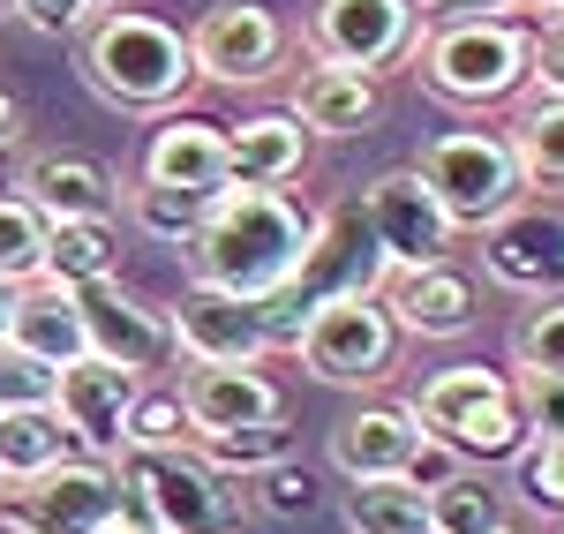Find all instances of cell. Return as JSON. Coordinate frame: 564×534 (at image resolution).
I'll use <instances>...</instances> for the list:
<instances>
[{"mask_svg": "<svg viewBox=\"0 0 564 534\" xmlns=\"http://www.w3.org/2000/svg\"><path fill=\"white\" fill-rule=\"evenodd\" d=\"M45 264V211L23 196V188H8L0 196V279H39Z\"/></svg>", "mask_w": 564, "mask_h": 534, "instance_id": "31", "label": "cell"}, {"mask_svg": "<svg viewBox=\"0 0 564 534\" xmlns=\"http://www.w3.org/2000/svg\"><path fill=\"white\" fill-rule=\"evenodd\" d=\"M121 445H188V406L181 392H143L135 384V406H129V429H121Z\"/></svg>", "mask_w": 564, "mask_h": 534, "instance_id": "34", "label": "cell"}, {"mask_svg": "<svg viewBox=\"0 0 564 534\" xmlns=\"http://www.w3.org/2000/svg\"><path fill=\"white\" fill-rule=\"evenodd\" d=\"M8 143H23V106H15V90H0V151Z\"/></svg>", "mask_w": 564, "mask_h": 534, "instance_id": "43", "label": "cell"}, {"mask_svg": "<svg viewBox=\"0 0 564 534\" xmlns=\"http://www.w3.org/2000/svg\"><path fill=\"white\" fill-rule=\"evenodd\" d=\"M106 534H159V527H151V520H143V512H135V504H129V512H121V520H113V527H106Z\"/></svg>", "mask_w": 564, "mask_h": 534, "instance_id": "44", "label": "cell"}, {"mask_svg": "<svg viewBox=\"0 0 564 534\" xmlns=\"http://www.w3.org/2000/svg\"><path fill=\"white\" fill-rule=\"evenodd\" d=\"M414 76L444 98V106H505L527 90V31L520 15H459V23H430L414 39Z\"/></svg>", "mask_w": 564, "mask_h": 534, "instance_id": "4", "label": "cell"}, {"mask_svg": "<svg viewBox=\"0 0 564 534\" xmlns=\"http://www.w3.org/2000/svg\"><path fill=\"white\" fill-rule=\"evenodd\" d=\"M512 355H520V369H564V294H542V302L520 316Z\"/></svg>", "mask_w": 564, "mask_h": 534, "instance_id": "35", "label": "cell"}, {"mask_svg": "<svg viewBox=\"0 0 564 534\" xmlns=\"http://www.w3.org/2000/svg\"><path fill=\"white\" fill-rule=\"evenodd\" d=\"M188 53H196V84H226V90L263 84L286 61V23L263 0H218L188 31Z\"/></svg>", "mask_w": 564, "mask_h": 534, "instance_id": "10", "label": "cell"}, {"mask_svg": "<svg viewBox=\"0 0 564 534\" xmlns=\"http://www.w3.org/2000/svg\"><path fill=\"white\" fill-rule=\"evenodd\" d=\"M106 8H129V0H90V15H106Z\"/></svg>", "mask_w": 564, "mask_h": 534, "instance_id": "47", "label": "cell"}, {"mask_svg": "<svg viewBox=\"0 0 564 534\" xmlns=\"http://www.w3.org/2000/svg\"><path fill=\"white\" fill-rule=\"evenodd\" d=\"M505 143H512V159H520L527 188H564V98H527L520 121L505 129Z\"/></svg>", "mask_w": 564, "mask_h": 534, "instance_id": "27", "label": "cell"}, {"mask_svg": "<svg viewBox=\"0 0 564 534\" xmlns=\"http://www.w3.org/2000/svg\"><path fill=\"white\" fill-rule=\"evenodd\" d=\"M8 324H15V279H0V339H8Z\"/></svg>", "mask_w": 564, "mask_h": 534, "instance_id": "45", "label": "cell"}, {"mask_svg": "<svg viewBox=\"0 0 564 534\" xmlns=\"http://www.w3.org/2000/svg\"><path fill=\"white\" fill-rule=\"evenodd\" d=\"M520 497L534 512H564V437H527L520 445Z\"/></svg>", "mask_w": 564, "mask_h": 534, "instance_id": "38", "label": "cell"}, {"mask_svg": "<svg viewBox=\"0 0 564 534\" xmlns=\"http://www.w3.org/2000/svg\"><path fill=\"white\" fill-rule=\"evenodd\" d=\"M361 219H369V233H377V249H384L391 271L436 264V257H452V241H459L452 211L436 204V188L414 174V166H391V174L369 181V188H361Z\"/></svg>", "mask_w": 564, "mask_h": 534, "instance_id": "9", "label": "cell"}, {"mask_svg": "<svg viewBox=\"0 0 564 534\" xmlns=\"http://www.w3.org/2000/svg\"><path fill=\"white\" fill-rule=\"evenodd\" d=\"M53 384H61L53 361H39L15 339H0V406H53Z\"/></svg>", "mask_w": 564, "mask_h": 534, "instance_id": "37", "label": "cell"}, {"mask_svg": "<svg viewBox=\"0 0 564 534\" xmlns=\"http://www.w3.org/2000/svg\"><path fill=\"white\" fill-rule=\"evenodd\" d=\"M489 527H505L489 482H475V475H444V482L430 490V534H489Z\"/></svg>", "mask_w": 564, "mask_h": 534, "instance_id": "30", "label": "cell"}, {"mask_svg": "<svg viewBox=\"0 0 564 534\" xmlns=\"http://www.w3.org/2000/svg\"><path fill=\"white\" fill-rule=\"evenodd\" d=\"M384 309H391V324H399V339H459V331H475L481 294L452 257H436V264L391 271Z\"/></svg>", "mask_w": 564, "mask_h": 534, "instance_id": "15", "label": "cell"}, {"mask_svg": "<svg viewBox=\"0 0 564 534\" xmlns=\"http://www.w3.org/2000/svg\"><path fill=\"white\" fill-rule=\"evenodd\" d=\"M0 490H8V482H0Z\"/></svg>", "mask_w": 564, "mask_h": 534, "instance_id": "50", "label": "cell"}, {"mask_svg": "<svg viewBox=\"0 0 564 534\" xmlns=\"http://www.w3.org/2000/svg\"><path fill=\"white\" fill-rule=\"evenodd\" d=\"M308 166V129L294 113H249L226 129V174L234 188H286Z\"/></svg>", "mask_w": 564, "mask_h": 534, "instance_id": "20", "label": "cell"}, {"mask_svg": "<svg viewBox=\"0 0 564 534\" xmlns=\"http://www.w3.org/2000/svg\"><path fill=\"white\" fill-rule=\"evenodd\" d=\"M481 271L512 294H557L564 286V219L542 204H512L481 226Z\"/></svg>", "mask_w": 564, "mask_h": 534, "instance_id": "13", "label": "cell"}, {"mask_svg": "<svg viewBox=\"0 0 564 534\" xmlns=\"http://www.w3.org/2000/svg\"><path fill=\"white\" fill-rule=\"evenodd\" d=\"M84 84L121 113H174L196 90V53L174 23H159L143 8H106V15H90Z\"/></svg>", "mask_w": 564, "mask_h": 534, "instance_id": "2", "label": "cell"}, {"mask_svg": "<svg viewBox=\"0 0 564 534\" xmlns=\"http://www.w3.org/2000/svg\"><path fill=\"white\" fill-rule=\"evenodd\" d=\"M527 84L542 98H564V15H550L542 31H527Z\"/></svg>", "mask_w": 564, "mask_h": 534, "instance_id": "39", "label": "cell"}, {"mask_svg": "<svg viewBox=\"0 0 564 534\" xmlns=\"http://www.w3.org/2000/svg\"><path fill=\"white\" fill-rule=\"evenodd\" d=\"M174 355L188 361H263L271 339H263V302L249 294H226V286H188L174 309Z\"/></svg>", "mask_w": 564, "mask_h": 534, "instance_id": "14", "label": "cell"}, {"mask_svg": "<svg viewBox=\"0 0 564 534\" xmlns=\"http://www.w3.org/2000/svg\"><path fill=\"white\" fill-rule=\"evenodd\" d=\"M294 355L316 384H377L391 377V355H399V324H391L384 294H332V302H316L302 324V339H294Z\"/></svg>", "mask_w": 564, "mask_h": 534, "instance_id": "7", "label": "cell"}, {"mask_svg": "<svg viewBox=\"0 0 564 534\" xmlns=\"http://www.w3.org/2000/svg\"><path fill=\"white\" fill-rule=\"evenodd\" d=\"M0 23H8V0H0Z\"/></svg>", "mask_w": 564, "mask_h": 534, "instance_id": "49", "label": "cell"}, {"mask_svg": "<svg viewBox=\"0 0 564 534\" xmlns=\"http://www.w3.org/2000/svg\"><path fill=\"white\" fill-rule=\"evenodd\" d=\"M76 302H84L90 355L121 361V369H135V377L174 361V316L159 309V302H135L121 279H90V286H76Z\"/></svg>", "mask_w": 564, "mask_h": 534, "instance_id": "11", "label": "cell"}, {"mask_svg": "<svg viewBox=\"0 0 564 534\" xmlns=\"http://www.w3.org/2000/svg\"><path fill=\"white\" fill-rule=\"evenodd\" d=\"M286 113H294L308 135H361L377 113H384V98H377V76L316 61L302 84H294V106H286Z\"/></svg>", "mask_w": 564, "mask_h": 534, "instance_id": "21", "label": "cell"}, {"mask_svg": "<svg viewBox=\"0 0 564 534\" xmlns=\"http://www.w3.org/2000/svg\"><path fill=\"white\" fill-rule=\"evenodd\" d=\"M121 512H129V490L113 459H90V451H68L0 490V534H106Z\"/></svg>", "mask_w": 564, "mask_h": 534, "instance_id": "5", "label": "cell"}, {"mask_svg": "<svg viewBox=\"0 0 564 534\" xmlns=\"http://www.w3.org/2000/svg\"><path fill=\"white\" fill-rule=\"evenodd\" d=\"M39 279H61V286L121 279V233H113V219H45Z\"/></svg>", "mask_w": 564, "mask_h": 534, "instance_id": "23", "label": "cell"}, {"mask_svg": "<svg viewBox=\"0 0 564 534\" xmlns=\"http://www.w3.org/2000/svg\"><path fill=\"white\" fill-rule=\"evenodd\" d=\"M113 475L121 490H135V512L159 534H241L249 520L234 475L212 467L196 445H121Z\"/></svg>", "mask_w": 564, "mask_h": 534, "instance_id": "3", "label": "cell"}, {"mask_svg": "<svg viewBox=\"0 0 564 534\" xmlns=\"http://www.w3.org/2000/svg\"><path fill=\"white\" fill-rule=\"evenodd\" d=\"M188 445L204 451L212 467H226V475H257V467L294 451V429H286V414H271V422H241V429H204Z\"/></svg>", "mask_w": 564, "mask_h": 534, "instance_id": "29", "label": "cell"}, {"mask_svg": "<svg viewBox=\"0 0 564 534\" xmlns=\"http://www.w3.org/2000/svg\"><path fill=\"white\" fill-rule=\"evenodd\" d=\"M512 400V377L505 369H481V361H452V369H436L430 384L414 392V414H422V429L436 437H452L459 422H475L481 406Z\"/></svg>", "mask_w": 564, "mask_h": 534, "instance_id": "24", "label": "cell"}, {"mask_svg": "<svg viewBox=\"0 0 564 534\" xmlns=\"http://www.w3.org/2000/svg\"><path fill=\"white\" fill-rule=\"evenodd\" d=\"M135 369L106 355H76L61 361V384H53V406H61V422L76 429V445L90 459H121V429H129V406H135Z\"/></svg>", "mask_w": 564, "mask_h": 534, "instance_id": "12", "label": "cell"}, {"mask_svg": "<svg viewBox=\"0 0 564 534\" xmlns=\"http://www.w3.org/2000/svg\"><path fill=\"white\" fill-rule=\"evenodd\" d=\"M15 23H31L39 39H76L90 31V0H8Z\"/></svg>", "mask_w": 564, "mask_h": 534, "instance_id": "40", "label": "cell"}, {"mask_svg": "<svg viewBox=\"0 0 564 534\" xmlns=\"http://www.w3.org/2000/svg\"><path fill=\"white\" fill-rule=\"evenodd\" d=\"M181 406H188V437L204 429H241V422H271L286 414L279 384L263 377L257 361H196L188 384H181Z\"/></svg>", "mask_w": 564, "mask_h": 534, "instance_id": "16", "label": "cell"}, {"mask_svg": "<svg viewBox=\"0 0 564 534\" xmlns=\"http://www.w3.org/2000/svg\"><path fill=\"white\" fill-rule=\"evenodd\" d=\"M422 23H459V15H520V0H414Z\"/></svg>", "mask_w": 564, "mask_h": 534, "instance_id": "42", "label": "cell"}, {"mask_svg": "<svg viewBox=\"0 0 564 534\" xmlns=\"http://www.w3.org/2000/svg\"><path fill=\"white\" fill-rule=\"evenodd\" d=\"M76 445V429L61 422V406H0V482H23V475H39L53 459H68Z\"/></svg>", "mask_w": 564, "mask_h": 534, "instance_id": "25", "label": "cell"}, {"mask_svg": "<svg viewBox=\"0 0 564 534\" xmlns=\"http://www.w3.org/2000/svg\"><path fill=\"white\" fill-rule=\"evenodd\" d=\"M347 527L354 534H430V490L406 482V475H369L347 482Z\"/></svg>", "mask_w": 564, "mask_h": 534, "instance_id": "26", "label": "cell"}, {"mask_svg": "<svg viewBox=\"0 0 564 534\" xmlns=\"http://www.w3.org/2000/svg\"><path fill=\"white\" fill-rule=\"evenodd\" d=\"M257 512L263 520H308V512H316V475H308L294 451L271 459V467H257Z\"/></svg>", "mask_w": 564, "mask_h": 534, "instance_id": "33", "label": "cell"}, {"mask_svg": "<svg viewBox=\"0 0 564 534\" xmlns=\"http://www.w3.org/2000/svg\"><path fill=\"white\" fill-rule=\"evenodd\" d=\"M489 534H520V527H489Z\"/></svg>", "mask_w": 564, "mask_h": 534, "instance_id": "48", "label": "cell"}, {"mask_svg": "<svg viewBox=\"0 0 564 534\" xmlns=\"http://www.w3.org/2000/svg\"><path fill=\"white\" fill-rule=\"evenodd\" d=\"M422 414L414 406H354L347 422L332 429V467L347 482H369V475H406V459L422 451Z\"/></svg>", "mask_w": 564, "mask_h": 534, "instance_id": "18", "label": "cell"}, {"mask_svg": "<svg viewBox=\"0 0 564 534\" xmlns=\"http://www.w3.org/2000/svg\"><path fill=\"white\" fill-rule=\"evenodd\" d=\"M444 445L459 451V459H520L527 422H520V406H512V400H497V406H481L475 422H459Z\"/></svg>", "mask_w": 564, "mask_h": 534, "instance_id": "32", "label": "cell"}, {"mask_svg": "<svg viewBox=\"0 0 564 534\" xmlns=\"http://www.w3.org/2000/svg\"><path fill=\"white\" fill-rule=\"evenodd\" d=\"M143 181L188 188V196H226L234 188V174H226V129L196 121V113H174L166 129L143 143Z\"/></svg>", "mask_w": 564, "mask_h": 534, "instance_id": "19", "label": "cell"}, {"mask_svg": "<svg viewBox=\"0 0 564 534\" xmlns=\"http://www.w3.org/2000/svg\"><path fill=\"white\" fill-rule=\"evenodd\" d=\"M520 15H534V23H550V15H564V0H520Z\"/></svg>", "mask_w": 564, "mask_h": 534, "instance_id": "46", "label": "cell"}, {"mask_svg": "<svg viewBox=\"0 0 564 534\" xmlns=\"http://www.w3.org/2000/svg\"><path fill=\"white\" fill-rule=\"evenodd\" d=\"M8 339L31 347L39 361H53V369L76 361V355H90L76 286H61V279H23V286H15V324H8Z\"/></svg>", "mask_w": 564, "mask_h": 534, "instance_id": "22", "label": "cell"}, {"mask_svg": "<svg viewBox=\"0 0 564 534\" xmlns=\"http://www.w3.org/2000/svg\"><path fill=\"white\" fill-rule=\"evenodd\" d=\"M444 475H459V451L444 445V437H422V451H414V459H406V482H422V490H436V482H444Z\"/></svg>", "mask_w": 564, "mask_h": 534, "instance_id": "41", "label": "cell"}, {"mask_svg": "<svg viewBox=\"0 0 564 534\" xmlns=\"http://www.w3.org/2000/svg\"><path fill=\"white\" fill-rule=\"evenodd\" d=\"M414 39H422V8L414 0H324L308 15V53L332 61V68H361V76L406 61Z\"/></svg>", "mask_w": 564, "mask_h": 534, "instance_id": "8", "label": "cell"}, {"mask_svg": "<svg viewBox=\"0 0 564 534\" xmlns=\"http://www.w3.org/2000/svg\"><path fill=\"white\" fill-rule=\"evenodd\" d=\"M414 174L436 188V204L452 211V226H475V233L489 219H505L527 196L520 159H512V143L497 129H452V135H436V143H422Z\"/></svg>", "mask_w": 564, "mask_h": 534, "instance_id": "6", "label": "cell"}, {"mask_svg": "<svg viewBox=\"0 0 564 534\" xmlns=\"http://www.w3.org/2000/svg\"><path fill=\"white\" fill-rule=\"evenodd\" d=\"M308 241H316V211L286 188H226L212 204L204 233L188 241V264L204 286H226V294H279L294 271H302Z\"/></svg>", "mask_w": 564, "mask_h": 534, "instance_id": "1", "label": "cell"}, {"mask_svg": "<svg viewBox=\"0 0 564 534\" xmlns=\"http://www.w3.org/2000/svg\"><path fill=\"white\" fill-rule=\"evenodd\" d=\"M512 406H520L527 437H564V369H520Z\"/></svg>", "mask_w": 564, "mask_h": 534, "instance_id": "36", "label": "cell"}, {"mask_svg": "<svg viewBox=\"0 0 564 534\" xmlns=\"http://www.w3.org/2000/svg\"><path fill=\"white\" fill-rule=\"evenodd\" d=\"M15 188L39 204L45 219H113L121 211V174L84 159V151H39Z\"/></svg>", "mask_w": 564, "mask_h": 534, "instance_id": "17", "label": "cell"}, {"mask_svg": "<svg viewBox=\"0 0 564 534\" xmlns=\"http://www.w3.org/2000/svg\"><path fill=\"white\" fill-rule=\"evenodd\" d=\"M218 196H188V188H159V181H135L129 188V226L135 233H151V241H166V249H188L204 219H212Z\"/></svg>", "mask_w": 564, "mask_h": 534, "instance_id": "28", "label": "cell"}]
</instances>
